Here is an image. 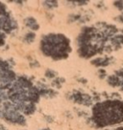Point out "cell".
<instances>
[{"mask_svg": "<svg viewBox=\"0 0 123 130\" xmlns=\"http://www.w3.org/2000/svg\"><path fill=\"white\" fill-rule=\"evenodd\" d=\"M9 18L6 14L3 6L0 5V44H2L5 34L9 31Z\"/></svg>", "mask_w": 123, "mask_h": 130, "instance_id": "6da1fadb", "label": "cell"}]
</instances>
